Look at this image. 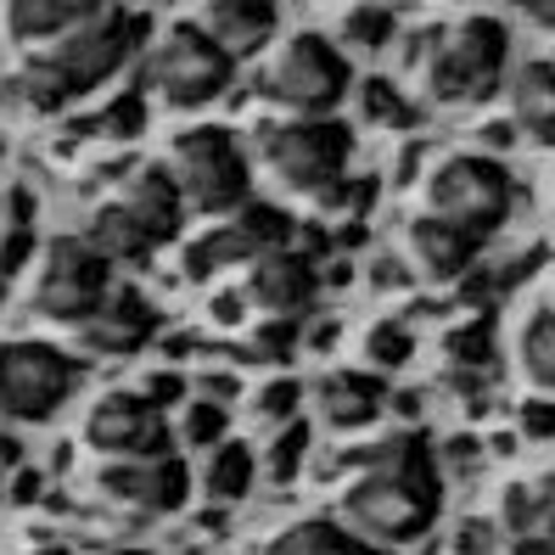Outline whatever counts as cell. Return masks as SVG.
Instances as JSON below:
<instances>
[{
  "mask_svg": "<svg viewBox=\"0 0 555 555\" xmlns=\"http://www.w3.org/2000/svg\"><path fill=\"white\" fill-rule=\"evenodd\" d=\"M353 477L337 494L343 528L371 550H404L438 528L443 511V466L421 433H393L353 454Z\"/></svg>",
  "mask_w": 555,
  "mask_h": 555,
  "instance_id": "obj_1",
  "label": "cell"
},
{
  "mask_svg": "<svg viewBox=\"0 0 555 555\" xmlns=\"http://www.w3.org/2000/svg\"><path fill=\"white\" fill-rule=\"evenodd\" d=\"M152 40V17L146 12H129V7H107L95 0L90 17L79 28H68L56 46L35 51L17 74V95L35 113H62L85 102L90 90L113 85L129 62L141 56V46Z\"/></svg>",
  "mask_w": 555,
  "mask_h": 555,
  "instance_id": "obj_2",
  "label": "cell"
},
{
  "mask_svg": "<svg viewBox=\"0 0 555 555\" xmlns=\"http://www.w3.org/2000/svg\"><path fill=\"white\" fill-rule=\"evenodd\" d=\"M511 74V23L494 12H466L438 23L415 51V79L427 107H477Z\"/></svg>",
  "mask_w": 555,
  "mask_h": 555,
  "instance_id": "obj_3",
  "label": "cell"
},
{
  "mask_svg": "<svg viewBox=\"0 0 555 555\" xmlns=\"http://www.w3.org/2000/svg\"><path fill=\"white\" fill-rule=\"evenodd\" d=\"M185 214H203V219H231L253 203V157L236 141V129L224 124H197V129H180L169 157H163Z\"/></svg>",
  "mask_w": 555,
  "mask_h": 555,
  "instance_id": "obj_4",
  "label": "cell"
},
{
  "mask_svg": "<svg viewBox=\"0 0 555 555\" xmlns=\"http://www.w3.org/2000/svg\"><path fill=\"white\" fill-rule=\"evenodd\" d=\"M353 163V129L343 118H281L258 135V169H264L286 197L325 203L348 180Z\"/></svg>",
  "mask_w": 555,
  "mask_h": 555,
  "instance_id": "obj_5",
  "label": "cell"
},
{
  "mask_svg": "<svg viewBox=\"0 0 555 555\" xmlns=\"http://www.w3.org/2000/svg\"><path fill=\"white\" fill-rule=\"evenodd\" d=\"M421 197H427V219L454 224L461 236H472L482 247L511 219L516 180H511L505 163L488 157V152H449V157H438L427 169Z\"/></svg>",
  "mask_w": 555,
  "mask_h": 555,
  "instance_id": "obj_6",
  "label": "cell"
},
{
  "mask_svg": "<svg viewBox=\"0 0 555 555\" xmlns=\"http://www.w3.org/2000/svg\"><path fill=\"white\" fill-rule=\"evenodd\" d=\"M264 102L281 107L286 118H337V107L353 90V62L332 46V35L320 28H298L292 40H281L264 62Z\"/></svg>",
  "mask_w": 555,
  "mask_h": 555,
  "instance_id": "obj_7",
  "label": "cell"
},
{
  "mask_svg": "<svg viewBox=\"0 0 555 555\" xmlns=\"http://www.w3.org/2000/svg\"><path fill=\"white\" fill-rule=\"evenodd\" d=\"M141 85L157 95L163 107L175 113H197V107H214L219 95H231L236 85V62L224 56L203 28L185 23H169V35H157L146 46V68H141Z\"/></svg>",
  "mask_w": 555,
  "mask_h": 555,
  "instance_id": "obj_8",
  "label": "cell"
},
{
  "mask_svg": "<svg viewBox=\"0 0 555 555\" xmlns=\"http://www.w3.org/2000/svg\"><path fill=\"white\" fill-rule=\"evenodd\" d=\"M28 270H35V281H28V309L51 325H68V332L79 320H90L113 292V264L85 236H51L40 247V264H28Z\"/></svg>",
  "mask_w": 555,
  "mask_h": 555,
  "instance_id": "obj_9",
  "label": "cell"
},
{
  "mask_svg": "<svg viewBox=\"0 0 555 555\" xmlns=\"http://www.w3.org/2000/svg\"><path fill=\"white\" fill-rule=\"evenodd\" d=\"M79 393V359L56 343H0V427H40Z\"/></svg>",
  "mask_w": 555,
  "mask_h": 555,
  "instance_id": "obj_10",
  "label": "cell"
},
{
  "mask_svg": "<svg viewBox=\"0 0 555 555\" xmlns=\"http://www.w3.org/2000/svg\"><path fill=\"white\" fill-rule=\"evenodd\" d=\"M292 231H298V219L275 203H247L242 214L231 219H214V231H203L197 242L185 247L180 270L191 281H214L224 270H247L258 253H275V247H292Z\"/></svg>",
  "mask_w": 555,
  "mask_h": 555,
  "instance_id": "obj_11",
  "label": "cell"
},
{
  "mask_svg": "<svg viewBox=\"0 0 555 555\" xmlns=\"http://www.w3.org/2000/svg\"><path fill=\"white\" fill-rule=\"evenodd\" d=\"M85 449H95L102 461H157L175 454V427L141 387H118L102 393L85 410Z\"/></svg>",
  "mask_w": 555,
  "mask_h": 555,
  "instance_id": "obj_12",
  "label": "cell"
},
{
  "mask_svg": "<svg viewBox=\"0 0 555 555\" xmlns=\"http://www.w3.org/2000/svg\"><path fill=\"white\" fill-rule=\"evenodd\" d=\"M320 264H309L304 253L292 247H275V253H258L253 264L242 270V304L258 314V320H309L314 298H320Z\"/></svg>",
  "mask_w": 555,
  "mask_h": 555,
  "instance_id": "obj_13",
  "label": "cell"
},
{
  "mask_svg": "<svg viewBox=\"0 0 555 555\" xmlns=\"http://www.w3.org/2000/svg\"><path fill=\"white\" fill-rule=\"evenodd\" d=\"M102 500L129 516H175L191 500V466L180 454H157V461H113L95 477Z\"/></svg>",
  "mask_w": 555,
  "mask_h": 555,
  "instance_id": "obj_14",
  "label": "cell"
},
{
  "mask_svg": "<svg viewBox=\"0 0 555 555\" xmlns=\"http://www.w3.org/2000/svg\"><path fill=\"white\" fill-rule=\"evenodd\" d=\"M157 325H163V314L141 286H113L102 309L74 325V348L85 359H135L157 337Z\"/></svg>",
  "mask_w": 555,
  "mask_h": 555,
  "instance_id": "obj_15",
  "label": "cell"
},
{
  "mask_svg": "<svg viewBox=\"0 0 555 555\" xmlns=\"http://www.w3.org/2000/svg\"><path fill=\"white\" fill-rule=\"evenodd\" d=\"M113 203H118V214L135 224L152 247L175 242L180 224H185V203H180V191H175V180H169V169H163V163H141V169L118 185Z\"/></svg>",
  "mask_w": 555,
  "mask_h": 555,
  "instance_id": "obj_16",
  "label": "cell"
},
{
  "mask_svg": "<svg viewBox=\"0 0 555 555\" xmlns=\"http://www.w3.org/2000/svg\"><path fill=\"white\" fill-rule=\"evenodd\" d=\"M191 28H203L224 56L242 62L275 40L281 12H275V0H208V7L191 12Z\"/></svg>",
  "mask_w": 555,
  "mask_h": 555,
  "instance_id": "obj_17",
  "label": "cell"
},
{
  "mask_svg": "<svg viewBox=\"0 0 555 555\" xmlns=\"http://www.w3.org/2000/svg\"><path fill=\"white\" fill-rule=\"evenodd\" d=\"M404 253H410V264L421 281H433V286H454V281H466L472 264H477V242L461 236L454 224L443 219H427V214H415L404 224Z\"/></svg>",
  "mask_w": 555,
  "mask_h": 555,
  "instance_id": "obj_18",
  "label": "cell"
},
{
  "mask_svg": "<svg viewBox=\"0 0 555 555\" xmlns=\"http://www.w3.org/2000/svg\"><path fill=\"white\" fill-rule=\"evenodd\" d=\"M505 107H511V129L533 146H555V68L550 56H528L505 74Z\"/></svg>",
  "mask_w": 555,
  "mask_h": 555,
  "instance_id": "obj_19",
  "label": "cell"
},
{
  "mask_svg": "<svg viewBox=\"0 0 555 555\" xmlns=\"http://www.w3.org/2000/svg\"><path fill=\"white\" fill-rule=\"evenodd\" d=\"M309 399H314V415L332 433H359L387 410V382L376 371H332L314 382Z\"/></svg>",
  "mask_w": 555,
  "mask_h": 555,
  "instance_id": "obj_20",
  "label": "cell"
},
{
  "mask_svg": "<svg viewBox=\"0 0 555 555\" xmlns=\"http://www.w3.org/2000/svg\"><path fill=\"white\" fill-rule=\"evenodd\" d=\"M95 0H12L7 7V35L35 56L46 46H56L68 28H79L90 17Z\"/></svg>",
  "mask_w": 555,
  "mask_h": 555,
  "instance_id": "obj_21",
  "label": "cell"
},
{
  "mask_svg": "<svg viewBox=\"0 0 555 555\" xmlns=\"http://www.w3.org/2000/svg\"><path fill=\"white\" fill-rule=\"evenodd\" d=\"M258 555H382V550L359 544L343 521H332V516H309V521H292V528H281Z\"/></svg>",
  "mask_w": 555,
  "mask_h": 555,
  "instance_id": "obj_22",
  "label": "cell"
},
{
  "mask_svg": "<svg viewBox=\"0 0 555 555\" xmlns=\"http://www.w3.org/2000/svg\"><path fill=\"white\" fill-rule=\"evenodd\" d=\"M516 371L528 387H539V399H555V314L539 309L516 337Z\"/></svg>",
  "mask_w": 555,
  "mask_h": 555,
  "instance_id": "obj_23",
  "label": "cell"
},
{
  "mask_svg": "<svg viewBox=\"0 0 555 555\" xmlns=\"http://www.w3.org/2000/svg\"><path fill=\"white\" fill-rule=\"evenodd\" d=\"M85 242L95 247L107 258V264H141V258H152L157 247L135 231V224H129L124 214H118V203H102L90 214V224H85Z\"/></svg>",
  "mask_w": 555,
  "mask_h": 555,
  "instance_id": "obj_24",
  "label": "cell"
},
{
  "mask_svg": "<svg viewBox=\"0 0 555 555\" xmlns=\"http://www.w3.org/2000/svg\"><path fill=\"white\" fill-rule=\"evenodd\" d=\"M393 35H399V17L387 12V7H348L337 17L332 46L343 56H382L387 46H393Z\"/></svg>",
  "mask_w": 555,
  "mask_h": 555,
  "instance_id": "obj_25",
  "label": "cell"
},
{
  "mask_svg": "<svg viewBox=\"0 0 555 555\" xmlns=\"http://www.w3.org/2000/svg\"><path fill=\"white\" fill-rule=\"evenodd\" d=\"M348 102H353L359 124H376V129H410V124H415V107H410V95H404V90H399L393 79H382V74H365V79H353Z\"/></svg>",
  "mask_w": 555,
  "mask_h": 555,
  "instance_id": "obj_26",
  "label": "cell"
},
{
  "mask_svg": "<svg viewBox=\"0 0 555 555\" xmlns=\"http://www.w3.org/2000/svg\"><path fill=\"white\" fill-rule=\"evenodd\" d=\"M258 477V454L242 443V438H224L219 449H208V466H203V488H208V500H242L247 488Z\"/></svg>",
  "mask_w": 555,
  "mask_h": 555,
  "instance_id": "obj_27",
  "label": "cell"
},
{
  "mask_svg": "<svg viewBox=\"0 0 555 555\" xmlns=\"http://www.w3.org/2000/svg\"><path fill=\"white\" fill-rule=\"evenodd\" d=\"M500 348V332H494V314H472L461 325H449L443 332V359L454 376H482L488 359Z\"/></svg>",
  "mask_w": 555,
  "mask_h": 555,
  "instance_id": "obj_28",
  "label": "cell"
},
{
  "mask_svg": "<svg viewBox=\"0 0 555 555\" xmlns=\"http://www.w3.org/2000/svg\"><path fill=\"white\" fill-rule=\"evenodd\" d=\"M258 466H264V477H270L275 488L298 482V477H304V466H309V421L298 415V421H286V427H275L270 449L258 454Z\"/></svg>",
  "mask_w": 555,
  "mask_h": 555,
  "instance_id": "obj_29",
  "label": "cell"
},
{
  "mask_svg": "<svg viewBox=\"0 0 555 555\" xmlns=\"http://www.w3.org/2000/svg\"><path fill=\"white\" fill-rule=\"evenodd\" d=\"M224 438H231V410L191 393L180 404V421H175V443H185V449H219Z\"/></svg>",
  "mask_w": 555,
  "mask_h": 555,
  "instance_id": "obj_30",
  "label": "cell"
},
{
  "mask_svg": "<svg viewBox=\"0 0 555 555\" xmlns=\"http://www.w3.org/2000/svg\"><path fill=\"white\" fill-rule=\"evenodd\" d=\"M365 359L382 371H404L410 359H415V337H410V325L404 320H376L371 332H365Z\"/></svg>",
  "mask_w": 555,
  "mask_h": 555,
  "instance_id": "obj_31",
  "label": "cell"
},
{
  "mask_svg": "<svg viewBox=\"0 0 555 555\" xmlns=\"http://www.w3.org/2000/svg\"><path fill=\"white\" fill-rule=\"evenodd\" d=\"M298 337H304V325L298 320H258L253 332H247V359H258V365H286L292 353H298Z\"/></svg>",
  "mask_w": 555,
  "mask_h": 555,
  "instance_id": "obj_32",
  "label": "cell"
},
{
  "mask_svg": "<svg viewBox=\"0 0 555 555\" xmlns=\"http://www.w3.org/2000/svg\"><path fill=\"white\" fill-rule=\"evenodd\" d=\"M253 421L258 427H286V421H298V410H304V382H292V376H275V382H264L253 393Z\"/></svg>",
  "mask_w": 555,
  "mask_h": 555,
  "instance_id": "obj_33",
  "label": "cell"
},
{
  "mask_svg": "<svg viewBox=\"0 0 555 555\" xmlns=\"http://www.w3.org/2000/svg\"><path fill=\"white\" fill-rule=\"evenodd\" d=\"M521 533L555 544V477L528 482V516H521ZM521 533H516V539H521Z\"/></svg>",
  "mask_w": 555,
  "mask_h": 555,
  "instance_id": "obj_34",
  "label": "cell"
},
{
  "mask_svg": "<svg viewBox=\"0 0 555 555\" xmlns=\"http://www.w3.org/2000/svg\"><path fill=\"white\" fill-rule=\"evenodd\" d=\"M35 258V224H0V281H17Z\"/></svg>",
  "mask_w": 555,
  "mask_h": 555,
  "instance_id": "obj_35",
  "label": "cell"
},
{
  "mask_svg": "<svg viewBox=\"0 0 555 555\" xmlns=\"http://www.w3.org/2000/svg\"><path fill=\"white\" fill-rule=\"evenodd\" d=\"M141 129H146V102H141L135 90L118 95V102L102 113V135H113V141H135Z\"/></svg>",
  "mask_w": 555,
  "mask_h": 555,
  "instance_id": "obj_36",
  "label": "cell"
},
{
  "mask_svg": "<svg viewBox=\"0 0 555 555\" xmlns=\"http://www.w3.org/2000/svg\"><path fill=\"white\" fill-rule=\"evenodd\" d=\"M516 433L528 443H555V399H521L516 404Z\"/></svg>",
  "mask_w": 555,
  "mask_h": 555,
  "instance_id": "obj_37",
  "label": "cell"
},
{
  "mask_svg": "<svg viewBox=\"0 0 555 555\" xmlns=\"http://www.w3.org/2000/svg\"><path fill=\"white\" fill-rule=\"evenodd\" d=\"M141 393H146L163 415H169V404H185V399H191V382L175 376V371H152V376L141 382Z\"/></svg>",
  "mask_w": 555,
  "mask_h": 555,
  "instance_id": "obj_38",
  "label": "cell"
},
{
  "mask_svg": "<svg viewBox=\"0 0 555 555\" xmlns=\"http://www.w3.org/2000/svg\"><path fill=\"white\" fill-rule=\"evenodd\" d=\"M197 399H214V404H231L236 399V376L231 371H208V376H197Z\"/></svg>",
  "mask_w": 555,
  "mask_h": 555,
  "instance_id": "obj_39",
  "label": "cell"
},
{
  "mask_svg": "<svg viewBox=\"0 0 555 555\" xmlns=\"http://www.w3.org/2000/svg\"><path fill=\"white\" fill-rule=\"evenodd\" d=\"M521 17H528V28H539V35H555V0H528Z\"/></svg>",
  "mask_w": 555,
  "mask_h": 555,
  "instance_id": "obj_40",
  "label": "cell"
},
{
  "mask_svg": "<svg viewBox=\"0 0 555 555\" xmlns=\"http://www.w3.org/2000/svg\"><path fill=\"white\" fill-rule=\"evenodd\" d=\"M7 500H17V505H35V500H40V472H28V466H23V472L12 477V494H7Z\"/></svg>",
  "mask_w": 555,
  "mask_h": 555,
  "instance_id": "obj_41",
  "label": "cell"
},
{
  "mask_svg": "<svg viewBox=\"0 0 555 555\" xmlns=\"http://www.w3.org/2000/svg\"><path fill=\"white\" fill-rule=\"evenodd\" d=\"M511 555H555V544H544V539H528V533H521V539H511Z\"/></svg>",
  "mask_w": 555,
  "mask_h": 555,
  "instance_id": "obj_42",
  "label": "cell"
},
{
  "mask_svg": "<svg viewBox=\"0 0 555 555\" xmlns=\"http://www.w3.org/2000/svg\"><path fill=\"white\" fill-rule=\"evenodd\" d=\"M482 135H488V157H494V152H505V146H511V124H488Z\"/></svg>",
  "mask_w": 555,
  "mask_h": 555,
  "instance_id": "obj_43",
  "label": "cell"
},
{
  "mask_svg": "<svg viewBox=\"0 0 555 555\" xmlns=\"http://www.w3.org/2000/svg\"><path fill=\"white\" fill-rule=\"evenodd\" d=\"M461 550H466V555H477V550H488V539H482V528H466V533H461Z\"/></svg>",
  "mask_w": 555,
  "mask_h": 555,
  "instance_id": "obj_44",
  "label": "cell"
},
{
  "mask_svg": "<svg viewBox=\"0 0 555 555\" xmlns=\"http://www.w3.org/2000/svg\"><path fill=\"white\" fill-rule=\"evenodd\" d=\"M28 555H68V550H62V544H46V550H28Z\"/></svg>",
  "mask_w": 555,
  "mask_h": 555,
  "instance_id": "obj_45",
  "label": "cell"
},
{
  "mask_svg": "<svg viewBox=\"0 0 555 555\" xmlns=\"http://www.w3.org/2000/svg\"><path fill=\"white\" fill-rule=\"evenodd\" d=\"M550 314H555V275H550Z\"/></svg>",
  "mask_w": 555,
  "mask_h": 555,
  "instance_id": "obj_46",
  "label": "cell"
},
{
  "mask_svg": "<svg viewBox=\"0 0 555 555\" xmlns=\"http://www.w3.org/2000/svg\"><path fill=\"white\" fill-rule=\"evenodd\" d=\"M118 555H146V550H118Z\"/></svg>",
  "mask_w": 555,
  "mask_h": 555,
  "instance_id": "obj_47",
  "label": "cell"
},
{
  "mask_svg": "<svg viewBox=\"0 0 555 555\" xmlns=\"http://www.w3.org/2000/svg\"><path fill=\"white\" fill-rule=\"evenodd\" d=\"M0 494H7V482H0Z\"/></svg>",
  "mask_w": 555,
  "mask_h": 555,
  "instance_id": "obj_48",
  "label": "cell"
}]
</instances>
